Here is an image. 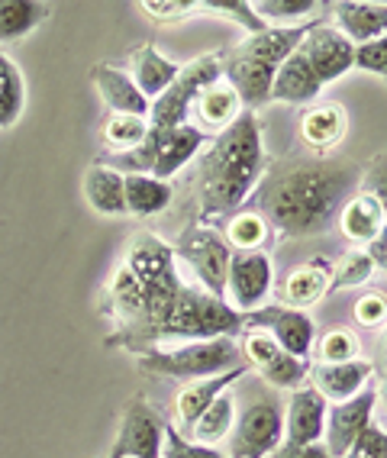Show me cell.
Here are the masks:
<instances>
[{
  "instance_id": "ab89813d",
  "label": "cell",
  "mask_w": 387,
  "mask_h": 458,
  "mask_svg": "<svg viewBox=\"0 0 387 458\" xmlns=\"http://www.w3.org/2000/svg\"><path fill=\"white\" fill-rule=\"evenodd\" d=\"M355 68L387 78V36H381L374 42H365V46H355Z\"/></svg>"
},
{
  "instance_id": "ba28073f",
  "label": "cell",
  "mask_w": 387,
  "mask_h": 458,
  "mask_svg": "<svg viewBox=\"0 0 387 458\" xmlns=\"http://www.w3.org/2000/svg\"><path fill=\"white\" fill-rule=\"evenodd\" d=\"M274 291V262L268 252H232L226 271V303L248 313L268 303Z\"/></svg>"
},
{
  "instance_id": "6da1fadb",
  "label": "cell",
  "mask_w": 387,
  "mask_h": 458,
  "mask_svg": "<svg viewBox=\"0 0 387 458\" xmlns=\"http://www.w3.org/2000/svg\"><path fill=\"white\" fill-rule=\"evenodd\" d=\"M126 271L139 284V307L132 313L123 333L116 335L120 345L142 349L156 343H200V339H223L236 335L246 323L242 313L232 310L220 297L206 294L204 287H194L178 275V259L165 239L142 233L132 239L126 255Z\"/></svg>"
},
{
  "instance_id": "8d00e7d4",
  "label": "cell",
  "mask_w": 387,
  "mask_h": 458,
  "mask_svg": "<svg viewBox=\"0 0 387 458\" xmlns=\"http://www.w3.org/2000/svg\"><path fill=\"white\" fill-rule=\"evenodd\" d=\"M162 458H226V452H223L220 445H200V442L188 439L178 426L168 423Z\"/></svg>"
},
{
  "instance_id": "9a60e30c",
  "label": "cell",
  "mask_w": 387,
  "mask_h": 458,
  "mask_svg": "<svg viewBox=\"0 0 387 458\" xmlns=\"http://www.w3.org/2000/svg\"><path fill=\"white\" fill-rule=\"evenodd\" d=\"M371 375H374V365L365 359L339 361V365H316V369H310V387L326 403H342L352 401L355 394H362L365 387H371Z\"/></svg>"
},
{
  "instance_id": "2e32d148",
  "label": "cell",
  "mask_w": 387,
  "mask_h": 458,
  "mask_svg": "<svg viewBox=\"0 0 387 458\" xmlns=\"http://www.w3.org/2000/svg\"><path fill=\"white\" fill-rule=\"evenodd\" d=\"M349 114L342 104H316L300 116V142L316 158H326L339 142L346 140Z\"/></svg>"
},
{
  "instance_id": "484cf974",
  "label": "cell",
  "mask_w": 387,
  "mask_h": 458,
  "mask_svg": "<svg viewBox=\"0 0 387 458\" xmlns=\"http://www.w3.org/2000/svg\"><path fill=\"white\" fill-rule=\"evenodd\" d=\"M84 197L100 216H123L126 213V191L123 174L110 165H94L84 174Z\"/></svg>"
},
{
  "instance_id": "7c38bea8",
  "label": "cell",
  "mask_w": 387,
  "mask_h": 458,
  "mask_svg": "<svg viewBox=\"0 0 387 458\" xmlns=\"http://www.w3.org/2000/svg\"><path fill=\"white\" fill-rule=\"evenodd\" d=\"M374 403H378V391L365 387L362 394H355L352 401L332 403L326 410L323 449L330 452V458H346V452L352 449V442L374 423Z\"/></svg>"
},
{
  "instance_id": "f6af8a7d",
  "label": "cell",
  "mask_w": 387,
  "mask_h": 458,
  "mask_svg": "<svg viewBox=\"0 0 387 458\" xmlns=\"http://www.w3.org/2000/svg\"><path fill=\"white\" fill-rule=\"evenodd\" d=\"M378 401H384L387 403V381L381 385V391H378Z\"/></svg>"
},
{
  "instance_id": "b9f144b4",
  "label": "cell",
  "mask_w": 387,
  "mask_h": 458,
  "mask_svg": "<svg viewBox=\"0 0 387 458\" xmlns=\"http://www.w3.org/2000/svg\"><path fill=\"white\" fill-rule=\"evenodd\" d=\"M362 181H365V188H368V194L381 204L384 220H387V156H378L368 168H362Z\"/></svg>"
},
{
  "instance_id": "f1b7e54d",
  "label": "cell",
  "mask_w": 387,
  "mask_h": 458,
  "mask_svg": "<svg viewBox=\"0 0 387 458\" xmlns=\"http://www.w3.org/2000/svg\"><path fill=\"white\" fill-rule=\"evenodd\" d=\"M49 17V4L36 0H0V42H17L29 36Z\"/></svg>"
},
{
  "instance_id": "e0dca14e",
  "label": "cell",
  "mask_w": 387,
  "mask_h": 458,
  "mask_svg": "<svg viewBox=\"0 0 387 458\" xmlns=\"http://www.w3.org/2000/svg\"><path fill=\"white\" fill-rule=\"evenodd\" d=\"M336 223H339V233H342L352 246H362V249L374 246L387 226L384 210H381V204L368 191H355L346 204H342Z\"/></svg>"
},
{
  "instance_id": "e575fe53",
  "label": "cell",
  "mask_w": 387,
  "mask_h": 458,
  "mask_svg": "<svg viewBox=\"0 0 387 458\" xmlns=\"http://www.w3.org/2000/svg\"><path fill=\"white\" fill-rule=\"evenodd\" d=\"M374 259H371L365 249H355V252L342 255L339 265H332V281H330V291H349V287H358L374 275Z\"/></svg>"
},
{
  "instance_id": "7bdbcfd3",
  "label": "cell",
  "mask_w": 387,
  "mask_h": 458,
  "mask_svg": "<svg viewBox=\"0 0 387 458\" xmlns=\"http://www.w3.org/2000/svg\"><path fill=\"white\" fill-rule=\"evenodd\" d=\"M268 458H330V452L323 449V442L320 445H290V442H281Z\"/></svg>"
},
{
  "instance_id": "ac0fdd59",
  "label": "cell",
  "mask_w": 387,
  "mask_h": 458,
  "mask_svg": "<svg viewBox=\"0 0 387 458\" xmlns=\"http://www.w3.org/2000/svg\"><path fill=\"white\" fill-rule=\"evenodd\" d=\"M242 375H246V365H240V369H232V371H223V375L200 377V381L184 385L181 394H178V429L188 436L190 429H194V423L204 417V410L210 407L220 394L230 391Z\"/></svg>"
},
{
  "instance_id": "8fae6325",
  "label": "cell",
  "mask_w": 387,
  "mask_h": 458,
  "mask_svg": "<svg viewBox=\"0 0 387 458\" xmlns=\"http://www.w3.org/2000/svg\"><path fill=\"white\" fill-rule=\"evenodd\" d=\"M165 429H168L165 420L158 417L142 397H136L126 407L123 423H120V436H116L107 458H162Z\"/></svg>"
},
{
  "instance_id": "d590c367",
  "label": "cell",
  "mask_w": 387,
  "mask_h": 458,
  "mask_svg": "<svg viewBox=\"0 0 387 458\" xmlns=\"http://www.w3.org/2000/svg\"><path fill=\"white\" fill-rule=\"evenodd\" d=\"M198 7L210 10V13H223V17H230L232 23L246 26L248 36L268 30V23H265V20L256 13V7H252V0H204V4H198Z\"/></svg>"
},
{
  "instance_id": "f35d334b",
  "label": "cell",
  "mask_w": 387,
  "mask_h": 458,
  "mask_svg": "<svg viewBox=\"0 0 387 458\" xmlns=\"http://www.w3.org/2000/svg\"><path fill=\"white\" fill-rule=\"evenodd\" d=\"M352 317L358 327H384L387 323V294H381V291H368V294H362L358 301H355L352 307Z\"/></svg>"
},
{
  "instance_id": "44dd1931",
  "label": "cell",
  "mask_w": 387,
  "mask_h": 458,
  "mask_svg": "<svg viewBox=\"0 0 387 458\" xmlns=\"http://www.w3.org/2000/svg\"><path fill=\"white\" fill-rule=\"evenodd\" d=\"M94 84H97L100 100L110 106V114H126V116H146L152 110V100L142 98V90L136 88L130 74L120 72L114 65H97L94 68Z\"/></svg>"
},
{
  "instance_id": "60d3db41",
  "label": "cell",
  "mask_w": 387,
  "mask_h": 458,
  "mask_svg": "<svg viewBox=\"0 0 387 458\" xmlns=\"http://www.w3.org/2000/svg\"><path fill=\"white\" fill-rule=\"evenodd\" d=\"M346 458H387V433L381 426L371 423L368 429L352 442V449L346 452Z\"/></svg>"
},
{
  "instance_id": "1f68e13d",
  "label": "cell",
  "mask_w": 387,
  "mask_h": 458,
  "mask_svg": "<svg viewBox=\"0 0 387 458\" xmlns=\"http://www.w3.org/2000/svg\"><path fill=\"white\" fill-rule=\"evenodd\" d=\"M148 136V120L146 116H126V114H110L107 126H104V140L110 148H116L120 156L139 148Z\"/></svg>"
},
{
  "instance_id": "ffe728a7",
  "label": "cell",
  "mask_w": 387,
  "mask_h": 458,
  "mask_svg": "<svg viewBox=\"0 0 387 458\" xmlns=\"http://www.w3.org/2000/svg\"><path fill=\"white\" fill-rule=\"evenodd\" d=\"M320 90H323V84L316 81L314 68H310V62L304 58V52L297 49L281 62L278 74H274L272 100L300 106V104H310V100L320 98Z\"/></svg>"
},
{
  "instance_id": "d4e9b609",
  "label": "cell",
  "mask_w": 387,
  "mask_h": 458,
  "mask_svg": "<svg viewBox=\"0 0 387 458\" xmlns=\"http://www.w3.org/2000/svg\"><path fill=\"white\" fill-rule=\"evenodd\" d=\"M242 100L240 94L232 90V84L226 81V78H220V81H214L210 88L200 90L198 104H194V114H198V120L206 126V130H214L216 136H220L226 126H232L236 120L242 116Z\"/></svg>"
},
{
  "instance_id": "836d02e7",
  "label": "cell",
  "mask_w": 387,
  "mask_h": 458,
  "mask_svg": "<svg viewBox=\"0 0 387 458\" xmlns=\"http://www.w3.org/2000/svg\"><path fill=\"white\" fill-rule=\"evenodd\" d=\"M314 352L320 359V365H339V361H355L358 352H362V343H358V335L352 329H330V333H323L320 339L314 343Z\"/></svg>"
},
{
  "instance_id": "603a6c76",
  "label": "cell",
  "mask_w": 387,
  "mask_h": 458,
  "mask_svg": "<svg viewBox=\"0 0 387 458\" xmlns=\"http://www.w3.org/2000/svg\"><path fill=\"white\" fill-rule=\"evenodd\" d=\"M204 146H206V132L200 130V126H194V123L174 126L165 140H162V146H158L156 165H152V178L172 181Z\"/></svg>"
},
{
  "instance_id": "d6986e66",
  "label": "cell",
  "mask_w": 387,
  "mask_h": 458,
  "mask_svg": "<svg viewBox=\"0 0 387 458\" xmlns=\"http://www.w3.org/2000/svg\"><path fill=\"white\" fill-rule=\"evenodd\" d=\"M336 30L352 46L381 39V36H387V4L342 0V4H336Z\"/></svg>"
},
{
  "instance_id": "cb8c5ba5",
  "label": "cell",
  "mask_w": 387,
  "mask_h": 458,
  "mask_svg": "<svg viewBox=\"0 0 387 458\" xmlns=\"http://www.w3.org/2000/svg\"><path fill=\"white\" fill-rule=\"evenodd\" d=\"M181 74V65L165 58L156 46H142L132 52V72L130 78L136 81V88L142 90L146 100H158L168 88L174 84V78Z\"/></svg>"
},
{
  "instance_id": "83f0119b",
  "label": "cell",
  "mask_w": 387,
  "mask_h": 458,
  "mask_svg": "<svg viewBox=\"0 0 387 458\" xmlns=\"http://www.w3.org/2000/svg\"><path fill=\"white\" fill-rule=\"evenodd\" d=\"M236 417H240V410H236V397H232L230 391L220 394V397L204 410V417L194 423V429L188 433V439L200 442V445H220V442L232 433Z\"/></svg>"
},
{
  "instance_id": "4dcf8cb0",
  "label": "cell",
  "mask_w": 387,
  "mask_h": 458,
  "mask_svg": "<svg viewBox=\"0 0 387 458\" xmlns=\"http://www.w3.org/2000/svg\"><path fill=\"white\" fill-rule=\"evenodd\" d=\"M26 106V84L20 68L0 52V130L13 126L23 116Z\"/></svg>"
},
{
  "instance_id": "4316f807",
  "label": "cell",
  "mask_w": 387,
  "mask_h": 458,
  "mask_svg": "<svg viewBox=\"0 0 387 458\" xmlns=\"http://www.w3.org/2000/svg\"><path fill=\"white\" fill-rule=\"evenodd\" d=\"M126 213L132 216H156L172 204V181H158L152 174H123Z\"/></svg>"
},
{
  "instance_id": "9c48e42d",
  "label": "cell",
  "mask_w": 387,
  "mask_h": 458,
  "mask_svg": "<svg viewBox=\"0 0 387 458\" xmlns=\"http://www.w3.org/2000/svg\"><path fill=\"white\" fill-rule=\"evenodd\" d=\"M242 323L268 333L294 359H310V352H314V343H316L314 319H310V313L294 310L288 303H265L258 310L242 313Z\"/></svg>"
},
{
  "instance_id": "5bb4252c",
  "label": "cell",
  "mask_w": 387,
  "mask_h": 458,
  "mask_svg": "<svg viewBox=\"0 0 387 458\" xmlns=\"http://www.w3.org/2000/svg\"><path fill=\"white\" fill-rule=\"evenodd\" d=\"M326 410H330V403L323 401L310 385L290 391L288 410H284V442H290V445H320L323 429H326Z\"/></svg>"
},
{
  "instance_id": "5b68a950",
  "label": "cell",
  "mask_w": 387,
  "mask_h": 458,
  "mask_svg": "<svg viewBox=\"0 0 387 458\" xmlns=\"http://www.w3.org/2000/svg\"><path fill=\"white\" fill-rule=\"evenodd\" d=\"M223 78V55L210 52V55L194 58L190 65H181V74L174 78L172 88L158 100H152L148 110V126L156 132H172L174 126H184L190 120V110L198 104L200 90L210 88L214 81Z\"/></svg>"
},
{
  "instance_id": "f546056e",
  "label": "cell",
  "mask_w": 387,
  "mask_h": 458,
  "mask_svg": "<svg viewBox=\"0 0 387 458\" xmlns=\"http://www.w3.org/2000/svg\"><path fill=\"white\" fill-rule=\"evenodd\" d=\"M223 239L230 242L232 252H262L265 242L272 239V226L258 210H240L230 216Z\"/></svg>"
},
{
  "instance_id": "7a4b0ae2",
  "label": "cell",
  "mask_w": 387,
  "mask_h": 458,
  "mask_svg": "<svg viewBox=\"0 0 387 458\" xmlns=\"http://www.w3.org/2000/svg\"><path fill=\"white\" fill-rule=\"evenodd\" d=\"M362 184V168L336 158H290L265 174L256 207L288 239L320 236Z\"/></svg>"
},
{
  "instance_id": "3957f363",
  "label": "cell",
  "mask_w": 387,
  "mask_h": 458,
  "mask_svg": "<svg viewBox=\"0 0 387 458\" xmlns=\"http://www.w3.org/2000/svg\"><path fill=\"white\" fill-rule=\"evenodd\" d=\"M265 178V142L256 110H242L200 162V223L232 216Z\"/></svg>"
},
{
  "instance_id": "74e56055",
  "label": "cell",
  "mask_w": 387,
  "mask_h": 458,
  "mask_svg": "<svg viewBox=\"0 0 387 458\" xmlns=\"http://www.w3.org/2000/svg\"><path fill=\"white\" fill-rule=\"evenodd\" d=\"M139 10L146 13L152 23H162V26H172V23H181L188 20L198 7V0H142Z\"/></svg>"
},
{
  "instance_id": "ee69618b",
  "label": "cell",
  "mask_w": 387,
  "mask_h": 458,
  "mask_svg": "<svg viewBox=\"0 0 387 458\" xmlns=\"http://www.w3.org/2000/svg\"><path fill=\"white\" fill-rule=\"evenodd\" d=\"M365 252L374 259V265H381V268H387V226H384V233L378 236V242L374 246H368Z\"/></svg>"
},
{
  "instance_id": "8992f818",
  "label": "cell",
  "mask_w": 387,
  "mask_h": 458,
  "mask_svg": "<svg viewBox=\"0 0 387 458\" xmlns=\"http://www.w3.org/2000/svg\"><path fill=\"white\" fill-rule=\"evenodd\" d=\"M174 259H184L188 268L198 275L200 287L206 294L226 301V271H230L232 249L223 239V233L210 223H190L178 242H174Z\"/></svg>"
},
{
  "instance_id": "4fadbf2b",
  "label": "cell",
  "mask_w": 387,
  "mask_h": 458,
  "mask_svg": "<svg viewBox=\"0 0 387 458\" xmlns=\"http://www.w3.org/2000/svg\"><path fill=\"white\" fill-rule=\"evenodd\" d=\"M300 52H304V58L310 62L316 81H320L323 88L339 81L342 74H349L355 68V46L339 33L336 26L320 23V20H316L314 30L304 36Z\"/></svg>"
},
{
  "instance_id": "277c9868",
  "label": "cell",
  "mask_w": 387,
  "mask_h": 458,
  "mask_svg": "<svg viewBox=\"0 0 387 458\" xmlns=\"http://www.w3.org/2000/svg\"><path fill=\"white\" fill-rule=\"evenodd\" d=\"M240 345L236 339H200V343H181V345H156L139 359V369L156 377H174V381H200L214 377L223 371L240 369Z\"/></svg>"
},
{
  "instance_id": "d6a6232c",
  "label": "cell",
  "mask_w": 387,
  "mask_h": 458,
  "mask_svg": "<svg viewBox=\"0 0 387 458\" xmlns=\"http://www.w3.org/2000/svg\"><path fill=\"white\" fill-rule=\"evenodd\" d=\"M252 7L268 26H300V20L314 17L316 10H323V4L320 0H252Z\"/></svg>"
},
{
  "instance_id": "7402d4cb",
  "label": "cell",
  "mask_w": 387,
  "mask_h": 458,
  "mask_svg": "<svg viewBox=\"0 0 387 458\" xmlns=\"http://www.w3.org/2000/svg\"><path fill=\"white\" fill-rule=\"evenodd\" d=\"M332 281V265L326 259H310V262L297 265L284 281V303L294 310H310L323 297L330 294Z\"/></svg>"
},
{
  "instance_id": "30bf717a",
  "label": "cell",
  "mask_w": 387,
  "mask_h": 458,
  "mask_svg": "<svg viewBox=\"0 0 387 458\" xmlns=\"http://www.w3.org/2000/svg\"><path fill=\"white\" fill-rule=\"evenodd\" d=\"M240 352L246 355L252 369H258V375L268 385L281 387V391H297V387H307V381H310V361L294 359L290 352H284L272 335L262 333V329L246 333V339L240 343Z\"/></svg>"
},
{
  "instance_id": "bcb514c9",
  "label": "cell",
  "mask_w": 387,
  "mask_h": 458,
  "mask_svg": "<svg viewBox=\"0 0 387 458\" xmlns=\"http://www.w3.org/2000/svg\"><path fill=\"white\" fill-rule=\"evenodd\" d=\"M384 361H387V343H384Z\"/></svg>"
},
{
  "instance_id": "52a82bcc",
  "label": "cell",
  "mask_w": 387,
  "mask_h": 458,
  "mask_svg": "<svg viewBox=\"0 0 387 458\" xmlns=\"http://www.w3.org/2000/svg\"><path fill=\"white\" fill-rule=\"evenodd\" d=\"M232 458H268L284 442V410L274 401H256L236 417L230 433Z\"/></svg>"
}]
</instances>
